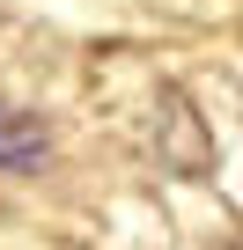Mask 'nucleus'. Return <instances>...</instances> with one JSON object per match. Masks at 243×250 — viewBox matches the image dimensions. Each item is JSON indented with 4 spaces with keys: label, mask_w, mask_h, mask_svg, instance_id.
Returning <instances> with one entry per match:
<instances>
[{
    "label": "nucleus",
    "mask_w": 243,
    "mask_h": 250,
    "mask_svg": "<svg viewBox=\"0 0 243 250\" xmlns=\"http://www.w3.org/2000/svg\"><path fill=\"white\" fill-rule=\"evenodd\" d=\"M44 155H52V133L30 110L0 103V169H44Z\"/></svg>",
    "instance_id": "obj_1"
}]
</instances>
